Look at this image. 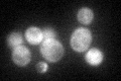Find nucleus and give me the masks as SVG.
<instances>
[{
	"label": "nucleus",
	"instance_id": "nucleus-1",
	"mask_svg": "<svg viewBox=\"0 0 121 81\" xmlns=\"http://www.w3.org/2000/svg\"><path fill=\"white\" fill-rule=\"evenodd\" d=\"M40 52L48 61L56 62L64 55V47L59 41L51 38V40L43 41L41 43Z\"/></svg>",
	"mask_w": 121,
	"mask_h": 81
},
{
	"label": "nucleus",
	"instance_id": "nucleus-2",
	"mask_svg": "<svg viewBox=\"0 0 121 81\" xmlns=\"http://www.w3.org/2000/svg\"><path fill=\"white\" fill-rule=\"evenodd\" d=\"M92 40L90 30L85 28H79L75 30L71 38V46L75 51L84 52L88 49Z\"/></svg>",
	"mask_w": 121,
	"mask_h": 81
},
{
	"label": "nucleus",
	"instance_id": "nucleus-3",
	"mask_svg": "<svg viewBox=\"0 0 121 81\" xmlns=\"http://www.w3.org/2000/svg\"><path fill=\"white\" fill-rule=\"evenodd\" d=\"M31 59V54L29 50L24 46H18L17 48L13 49L12 52V61L17 66L23 67L26 66Z\"/></svg>",
	"mask_w": 121,
	"mask_h": 81
},
{
	"label": "nucleus",
	"instance_id": "nucleus-4",
	"mask_svg": "<svg viewBox=\"0 0 121 81\" xmlns=\"http://www.w3.org/2000/svg\"><path fill=\"white\" fill-rule=\"evenodd\" d=\"M25 38L31 45H37L43 42V32L35 26L28 28L25 32Z\"/></svg>",
	"mask_w": 121,
	"mask_h": 81
},
{
	"label": "nucleus",
	"instance_id": "nucleus-5",
	"mask_svg": "<svg viewBox=\"0 0 121 81\" xmlns=\"http://www.w3.org/2000/svg\"><path fill=\"white\" fill-rule=\"evenodd\" d=\"M86 61L90 65L97 66L103 61V53L98 49H92L86 54Z\"/></svg>",
	"mask_w": 121,
	"mask_h": 81
},
{
	"label": "nucleus",
	"instance_id": "nucleus-6",
	"mask_svg": "<svg viewBox=\"0 0 121 81\" xmlns=\"http://www.w3.org/2000/svg\"><path fill=\"white\" fill-rule=\"evenodd\" d=\"M77 17H78V20L81 22L83 24H90L91 21L93 20V17H94V13L93 11L91 10L90 8H81L80 10L78 11V14H77Z\"/></svg>",
	"mask_w": 121,
	"mask_h": 81
},
{
	"label": "nucleus",
	"instance_id": "nucleus-7",
	"mask_svg": "<svg viewBox=\"0 0 121 81\" xmlns=\"http://www.w3.org/2000/svg\"><path fill=\"white\" fill-rule=\"evenodd\" d=\"M7 43L10 48L15 49L17 48L18 46H21L22 44V37L19 33H12L11 34H9L8 38H7Z\"/></svg>",
	"mask_w": 121,
	"mask_h": 81
},
{
	"label": "nucleus",
	"instance_id": "nucleus-8",
	"mask_svg": "<svg viewBox=\"0 0 121 81\" xmlns=\"http://www.w3.org/2000/svg\"><path fill=\"white\" fill-rule=\"evenodd\" d=\"M56 37V33L52 29H44V30L43 32V41H48V40H51V38H55Z\"/></svg>",
	"mask_w": 121,
	"mask_h": 81
},
{
	"label": "nucleus",
	"instance_id": "nucleus-9",
	"mask_svg": "<svg viewBox=\"0 0 121 81\" xmlns=\"http://www.w3.org/2000/svg\"><path fill=\"white\" fill-rule=\"evenodd\" d=\"M36 70L39 71V73L47 72V70H48V64L44 63V62H39V64L36 65Z\"/></svg>",
	"mask_w": 121,
	"mask_h": 81
}]
</instances>
